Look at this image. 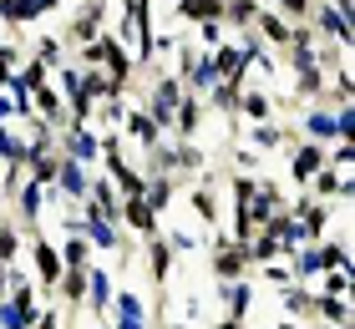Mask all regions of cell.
Segmentation results:
<instances>
[{
  "label": "cell",
  "instance_id": "1",
  "mask_svg": "<svg viewBox=\"0 0 355 329\" xmlns=\"http://www.w3.org/2000/svg\"><path fill=\"white\" fill-rule=\"evenodd\" d=\"M56 152L61 157H76V162H87V168H96V152H102V137L87 127V122H61L56 127Z\"/></svg>",
  "mask_w": 355,
  "mask_h": 329
},
{
  "label": "cell",
  "instance_id": "2",
  "mask_svg": "<svg viewBox=\"0 0 355 329\" xmlns=\"http://www.w3.org/2000/svg\"><path fill=\"white\" fill-rule=\"evenodd\" d=\"M214 294H218V309L223 314H234V319H244L249 324V314H254V304H259V284L244 274V278H214Z\"/></svg>",
  "mask_w": 355,
  "mask_h": 329
},
{
  "label": "cell",
  "instance_id": "3",
  "mask_svg": "<svg viewBox=\"0 0 355 329\" xmlns=\"http://www.w3.org/2000/svg\"><path fill=\"white\" fill-rule=\"evenodd\" d=\"M137 249H142V269H148V284L163 289L168 278H173V269H178V254L168 249L163 228H157V233H148V238H137Z\"/></svg>",
  "mask_w": 355,
  "mask_h": 329
},
{
  "label": "cell",
  "instance_id": "4",
  "mask_svg": "<svg viewBox=\"0 0 355 329\" xmlns=\"http://www.w3.org/2000/svg\"><path fill=\"white\" fill-rule=\"evenodd\" d=\"M112 294H117V274H112L107 263H96V258H92V263H87V304H82V309H87V314H92L96 324L107 319Z\"/></svg>",
  "mask_w": 355,
  "mask_h": 329
},
{
  "label": "cell",
  "instance_id": "5",
  "mask_svg": "<svg viewBox=\"0 0 355 329\" xmlns=\"http://www.w3.org/2000/svg\"><path fill=\"white\" fill-rule=\"evenodd\" d=\"M92 172H96V168H87V162L61 157V162H56V183H51V193L67 197V203H82L87 188H92Z\"/></svg>",
  "mask_w": 355,
  "mask_h": 329
},
{
  "label": "cell",
  "instance_id": "6",
  "mask_svg": "<svg viewBox=\"0 0 355 329\" xmlns=\"http://www.w3.org/2000/svg\"><path fill=\"white\" fill-rule=\"evenodd\" d=\"M325 152H330V147L325 142H295V147H289V183H295V188H304V183H310V177L320 172V168H325Z\"/></svg>",
  "mask_w": 355,
  "mask_h": 329
},
{
  "label": "cell",
  "instance_id": "7",
  "mask_svg": "<svg viewBox=\"0 0 355 329\" xmlns=\"http://www.w3.org/2000/svg\"><path fill=\"white\" fill-rule=\"evenodd\" d=\"M51 10H61V0H0V21H6L10 30L36 26L41 15H51Z\"/></svg>",
  "mask_w": 355,
  "mask_h": 329
},
{
  "label": "cell",
  "instance_id": "8",
  "mask_svg": "<svg viewBox=\"0 0 355 329\" xmlns=\"http://www.w3.org/2000/svg\"><path fill=\"white\" fill-rule=\"evenodd\" d=\"M117 223H122V233H132V238H148V233H157V213L142 203V197H122V213H117Z\"/></svg>",
  "mask_w": 355,
  "mask_h": 329
},
{
  "label": "cell",
  "instance_id": "9",
  "mask_svg": "<svg viewBox=\"0 0 355 329\" xmlns=\"http://www.w3.org/2000/svg\"><path fill=\"white\" fill-rule=\"evenodd\" d=\"M279 314L310 324V314H315V289H310V284H289V289H279Z\"/></svg>",
  "mask_w": 355,
  "mask_h": 329
},
{
  "label": "cell",
  "instance_id": "10",
  "mask_svg": "<svg viewBox=\"0 0 355 329\" xmlns=\"http://www.w3.org/2000/svg\"><path fill=\"white\" fill-rule=\"evenodd\" d=\"M173 21H178V26L223 21V0H173Z\"/></svg>",
  "mask_w": 355,
  "mask_h": 329
},
{
  "label": "cell",
  "instance_id": "11",
  "mask_svg": "<svg viewBox=\"0 0 355 329\" xmlns=\"http://www.w3.org/2000/svg\"><path fill=\"white\" fill-rule=\"evenodd\" d=\"M56 254H61V269H87L96 258V249L87 243V233H61L56 238Z\"/></svg>",
  "mask_w": 355,
  "mask_h": 329
},
{
  "label": "cell",
  "instance_id": "12",
  "mask_svg": "<svg viewBox=\"0 0 355 329\" xmlns=\"http://www.w3.org/2000/svg\"><path fill=\"white\" fill-rule=\"evenodd\" d=\"M315 324H325V329H345L350 324V299H335V294H315Z\"/></svg>",
  "mask_w": 355,
  "mask_h": 329
},
{
  "label": "cell",
  "instance_id": "13",
  "mask_svg": "<svg viewBox=\"0 0 355 329\" xmlns=\"http://www.w3.org/2000/svg\"><path fill=\"white\" fill-rule=\"evenodd\" d=\"M26 51L36 56L41 66H61V61H67V41H61V36H46V30H41L36 41H26Z\"/></svg>",
  "mask_w": 355,
  "mask_h": 329
},
{
  "label": "cell",
  "instance_id": "14",
  "mask_svg": "<svg viewBox=\"0 0 355 329\" xmlns=\"http://www.w3.org/2000/svg\"><path fill=\"white\" fill-rule=\"evenodd\" d=\"M229 162H234L229 172H259V168H264V157L254 152L249 142H239V137H234V147H229Z\"/></svg>",
  "mask_w": 355,
  "mask_h": 329
},
{
  "label": "cell",
  "instance_id": "15",
  "mask_svg": "<svg viewBox=\"0 0 355 329\" xmlns=\"http://www.w3.org/2000/svg\"><path fill=\"white\" fill-rule=\"evenodd\" d=\"M274 10H279V15H284L289 26H300V21H310L315 0H274Z\"/></svg>",
  "mask_w": 355,
  "mask_h": 329
},
{
  "label": "cell",
  "instance_id": "16",
  "mask_svg": "<svg viewBox=\"0 0 355 329\" xmlns=\"http://www.w3.org/2000/svg\"><path fill=\"white\" fill-rule=\"evenodd\" d=\"M214 329H244V319H234V314H218V319H214Z\"/></svg>",
  "mask_w": 355,
  "mask_h": 329
},
{
  "label": "cell",
  "instance_id": "17",
  "mask_svg": "<svg viewBox=\"0 0 355 329\" xmlns=\"http://www.w3.org/2000/svg\"><path fill=\"white\" fill-rule=\"evenodd\" d=\"M6 289H10V263H0V299H6Z\"/></svg>",
  "mask_w": 355,
  "mask_h": 329
},
{
  "label": "cell",
  "instance_id": "18",
  "mask_svg": "<svg viewBox=\"0 0 355 329\" xmlns=\"http://www.w3.org/2000/svg\"><path fill=\"white\" fill-rule=\"evenodd\" d=\"M157 329H198V324H188V319H178V324H157Z\"/></svg>",
  "mask_w": 355,
  "mask_h": 329
}]
</instances>
